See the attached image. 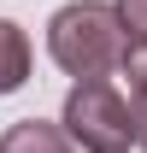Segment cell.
<instances>
[{
	"label": "cell",
	"instance_id": "obj_1",
	"mask_svg": "<svg viewBox=\"0 0 147 153\" xmlns=\"http://www.w3.org/2000/svg\"><path fill=\"white\" fill-rule=\"evenodd\" d=\"M47 53H53L59 71H71L76 82H100L106 71H118L124 59V24L112 6L100 0H71L59 6L53 24H47Z\"/></svg>",
	"mask_w": 147,
	"mask_h": 153
},
{
	"label": "cell",
	"instance_id": "obj_2",
	"mask_svg": "<svg viewBox=\"0 0 147 153\" xmlns=\"http://www.w3.org/2000/svg\"><path fill=\"white\" fill-rule=\"evenodd\" d=\"M65 135H71L82 153H129L135 130H129V100L112 88L106 76L100 82H76L65 94Z\"/></svg>",
	"mask_w": 147,
	"mask_h": 153
},
{
	"label": "cell",
	"instance_id": "obj_3",
	"mask_svg": "<svg viewBox=\"0 0 147 153\" xmlns=\"http://www.w3.org/2000/svg\"><path fill=\"white\" fill-rule=\"evenodd\" d=\"M0 153H76L71 135L59 130V124H41V118H24L12 130L0 135Z\"/></svg>",
	"mask_w": 147,
	"mask_h": 153
},
{
	"label": "cell",
	"instance_id": "obj_4",
	"mask_svg": "<svg viewBox=\"0 0 147 153\" xmlns=\"http://www.w3.org/2000/svg\"><path fill=\"white\" fill-rule=\"evenodd\" d=\"M24 76H30V41L12 18H0V94L24 88Z\"/></svg>",
	"mask_w": 147,
	"mask_h": 153
},
{
	"label": "cell",
	"instance_id": "obj_5",
	"mask_svg": "<svg viewBox=\"0 0 147 153\" xmlns=\"http://www.w3.org/2000/svg\"><path fill=\"white\" fill-rule=\"evenodd\" d=\"M118 71H124V82H129V100H135V94H147V41H124Z\"/></svg>",
	"mask_w": 147,
	"mask_h": 153
},
{
	"label": "cell",
	"instance_id": "obj_6",
	"mask_svg": "<svg viewBox=\"0 0 147 153\" xmlns=\"http://www.w3.org/2000/svg\"><path fill=\"white\" fill-rule=\"evenodd\" d=\"M112 12L124 24V41H147V0H118Z\"/></svg>",
	"mask_w": 147,
	"mask_h": 153
},
{
	"label": "cell",
	"instance_id": "obj_7",
	"mask_svg": "<svg viewBox=\"0 0 147 153\" xmlns=\"http://www.w3.org/2000/svg\"><path fill=\"white\" fill-rule=\"evenodd\" d=\"M129 130H135V147L147 153V94H135V100H129Z\"/></svg>",
	"mask_w": 147,
	"mask_h": 153
}]
</instances>
